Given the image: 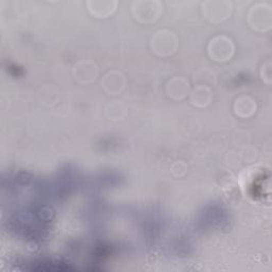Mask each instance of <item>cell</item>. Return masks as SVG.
<instances>
[{
    "instance_id": "obj_1",
    "label": "cell",
    "mask_w": 272,
    "mask_h": 272,
    "mask_svg": "<svg viewBox=\"0 0 272 272\" xmlns=\"http://www.w3.org/2000/svg\"><path fill=\"white\" fill-rule=\"evenodd\" d=\"M32 267H31V270H46V271H62V270H71L72 268L69 267L68 265L64 264V263H60V262H55V261H51V262H46V261H43V262H35L33 264H31Z\"/></svg>"
}]
</instances>
